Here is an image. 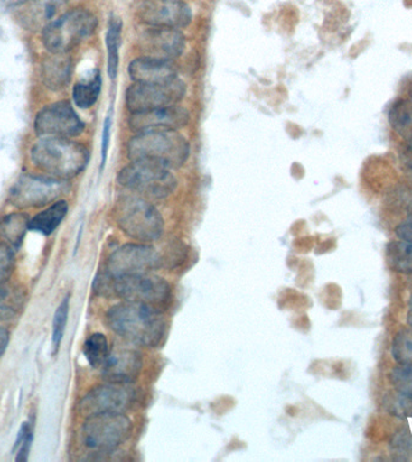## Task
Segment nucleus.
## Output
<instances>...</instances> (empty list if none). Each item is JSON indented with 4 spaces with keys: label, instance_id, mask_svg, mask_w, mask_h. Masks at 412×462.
Wrapping results in <instances>:
<instances>
[{
    "label": "nucleus",
    "instance_id": "nucleus-1",
    "mask_svg": "<svg viewBox=\"0 0 412 462\" xmlns=\"http://www.w3.org/2000/svg\"><path fill=\"white\" fill-rule=\"evenodd\" d=\"M105 319L116 335L136 346H157L166 332V320L161 310L145 303H117L108 310Z\"/></svg>",
    "mask_w": 412,
    "mask_h": 462
},
{
    "label": "nucleus",
    "instance_id": "nucleus-2",
    "mask_svg": "<svg viewBox=\"0 0 412 462\" xmlns=\"http://www.w3.org/2000/svg\"><path fill=\"white\" fill-rule=\"evenodd\" d=\"M32 162L45 175L68 180L85 170L89 152L68 137H42L31 152Z\"/></svg>",
    "mask_w": 412,
    "mask_h": 462
},
{
    "label": "nucleus",
    "instance_id": "nucleus-3",
    "mask_svg": "<svg viewBox=\"0 0 412 462\" xmlns=\"http://www.w3.org/2000/svg\"><path fill=\"white\" fill-rule=\"evenodd\" d=\"M126 152L132 162L176 169L187 161L190 143L176 130L140 133L130 139Z\"/></svg>",
    "mask_w": 412,
    "mask_h": 462
},
{
    "label": "nucleus",
    "instance_id": "nucleus-4",
    "mask_svg": "<svg viewBox=\"0 0 412 462\" xmlns=\"http://www.w3.org/2000/svg\"><path fill=\"white\" fill-rule=\"evenodd\" d=\"M115 218L121 230L133 240L151 244L164 233V219L158 209L141 197L126 195L115 206Z\"/></svg>",
    "mask_w": 412,
    "mask_h": 462
},
{
    "label": "nucleus",
    "instance_id": "nucleus-5",
    "mask_svg": "<svg viewBox=\"0 0 412 462\" xmlns=\"http://www.w3.org/2000/svg\"><path fill=\"white\" fill-rule=\"evenodd\" d=\"M98 294L117 296L129 302L145 303L155 309L168 303L172 296L170 284L152 273L126 274L108 282Z\"/></svg>",
    "mask_w": 412,
    "mask_h": 462
},
{
    "label": "nucleus",
    "instance_id": "nucleus-6",
    "mask_svg": "<svg viewBox=\"0 0 412 462\" xmlns=\"http://www.w3.org/2000/svg\"><path fill=\"white\" fill-rule=\"evenodd\" d=\"M162 259L154 247L146 244H126L112 253L104 269L97 274L94 291L97 292L116 278L126 274L152 273L161 267Z\"/></svg>",
    "mask_w": 412,
    "mask_h": 462
},
{
    "label": "nucleus",
    "instance_id": "nucleus-7",
    "mask_svg": "<svg viewBox=\"0 0 412 462\" xmlns=\"http://www.w3.org/2000/svg\"><path fill=\"white\" fill-rule=\"evenodd\" d=\"M96 16L85 9L68 11L42 31V43L50 53H68L96 31Z\"/></svg>",
    "mask_w": 412,
    "mask_h": 462
},
{
    "label": "nucleus",
    "instance_id": "nucleus-8",
    "mask_svg": "<svg viewBox=\"0 0 412 462\" xmlns=\"http://www.w3.org/2000/svg\"><path fill=\"white\" fill-rule=\"evenodd\" d=\"M132 431V420L125 413L90 415L82 426L81 440L96 453H111L129 439Z\"/></svg>",
    "mask_w": 412,
    "mask_h": 462
},
{
    "label": "nucleus",
    "instance_id": "nucleus-9",
    "mask_svg": "<svg viewBox=\"0 0 412 462\" xmlns=\"http://www.w3.org/2000/svg\"><path fill=\"white\" fill-rule=\"evenodd\" d=\"M118 183L126 189L152 199L168 198L175 191L177 180L169 169L132 162L118 172Z\"/></svg>",
    "mask_w": 412,
    "mask_h": 462
},
{
    "label": "nucleus",
    "instance_id": "nucleus-10",
    "mask_svg": "<svg viewBox=\"0 0 412 462\" xmlns=\"http://www.w3.org/2000/svg\"><path fill=\"white\" fill-rule=\"evenodd\" d=\"M67 190V180L28 173L21 176L11 188L9 201L20 209L42 208L53 204Z\"/></svg>",
    "mask_w": 412,
    "mask_h": 462
},
{
    "label": "nucleus",
    "instance_id": "nucleus-11",
    "mask_svg": "<svg viewBox=\"0 0 412 462\" xmlns=\"http://www.w3.org/2000/svg\"><path fill=\"white\" fill-rule=\"evenodd\" d=\"M186 86L176 79L168 83H134L126 92V104L130 112L173 106L183 99Z\"/></svg>",
    "mask_w": 412,
    "mask_h": 462
},
{
    "label": "nucleus",
    "instance_id": "nucleus-12",
    "mask_svg": "<svg viewBox=\"0 0 412 462\" xmlns=\"http://www.w3.org/2000/svg\"><path fill=\"white\" fill-rule=\"evenodd\" d=\"M136 392L130 384L108 382L96 386L79 403V413L83 417L101 413H125L134 401Z\"/></svg>",
    "mask_w": 412,
    "mask_h": 462
},
{
    "label": "nucleus",
    "instance_id": "nucleus-13",
    "mask_svg": "<svg viewBox=\"0 0 412 462\" xmlns=\"http://www.w3.org/2000/svg\"><path fill=\"white\" fill-rule=\"evenodd\" d=\"M35 133L42 137H75L85 129V125L69 101L47 105L36 115Z\"/></svg>",
    "mask_w": 412,
    "mask_h": 462
},
{
    "label": "nucleus",
    "instance_id": "nucleus-14",
    "mask_svg": "<svg viewBox=\"0 0 412 462\" xmlns=\"http://www.w3.org/2000/svg\"><path fill=\"white\" fill-rule=\"evenodd\" d=\"M137 14L148 27L180 29L192 21L191 7L183 0H144Z\"/></svg>",
    "mask_w": 412,
    "mask_h": 462
},
{
    "label": "nucleus",
    "instance_id": "nucleus-15",
    "mask_svg": "<svg viewBox=\"0 0 412 462\" xmlns=\"http://www.w3.org/2000/svg\"><path fill=\"white\" fill-rule=\"evenodd\" d=\"M190 121V114L183 107L173 105L154 110L133 112L129 118V128L137 134L166 132L183 128Z\"/></svg>",
    "mask_w": 412,
    "mask_h": 462
},
{
    "label": "nucleus",
    "instance_id": "nucleus-16",
    "mask_svg": "<svg viewBox=\"0 0 412 462\" xmlns=\"http://www.w3.org/2000/svg\"><path fill=\"white\" fill-rule=\"evenodd\" d=\"M140 47L146 57L172 60L183 54L186 40L179 29L150 27L141 35Z\"/></svg>",
    "mask_w": 412,
    "mask_h": 462
},
{
    "label": "nucleus",
    "instance_id": "nucleus-17",
    "mask_svg": "<svg viewBox=\"0 0 412 462\" xmlns=\"http://www.w3.org/2000/svg\"><path fill=\"white\" fill-rule=\"evenodd\" d=\"M143 368L141 354L136 349L118 346L112 349L101 366V374L107 382L132 384Z\"/></svg>",
    "mask_w": 412,
    "mask_h": 462
},
{
    "label": "nucleus",
    "instance_id": "nucleus-18",
    "mask_svg": "<svg viewBox=\"0 0 412 462\" xmlns=\"http://www.w3.org/2000/svg\"><path fill=\"white\" fill-rule=\"evenodd\" d=\"M128 72L136 83H168L177 79L172 60L152 57L136 58L129 64Z\"/></svg>",
    "mask_w": 412,
    "mask_h": 462
},
{
    "label": "nucleus",
    "instance_id": "nucleus-19",
    "mask_svg": "<svg viewBox=\"0 0 412 462\" xmlns=\"http://www.w3.org/2000/svg\"><path fill=\"white\" fill-rule=\"evenodd\" d=\"M42 79L46 88L61 90L71 79L72 63L67 53H50L42 61Z\"/></svg>",
    "mask_w": 412,
    "mask_h": 462
},
{
    "label": "nucleus",
    "instance_id": "nucleus-20",
    "mask_svg": "<svg viewBox=\"0 0 412 462\" xmlns=\"http://www.w3.org/2000/svg\"><path fill=\"white\" fill-rule=\"evenodd\" d=\"M64 0H29L24 4L25 10L22 14V21L29 29H45L51 22L54 21L58 10L63 5Z\"/></svg>",
    "mask_w": 412,
    "mask_h": 462
},
{
    "label": "nucleus",
    "instance_id": "nucleus-21",
    "mask_svg": "<svg viewBox=\"0 0 412 462\" xmlns=\"http://www.w3.org/2000/svg\"><path fill=\"white\" fill-rule=\"evenodd\" d=\"M69 209L68 202L65 200H57L51 204L49 208L42 209L38 215L29 220V230L36 231L42 235H51L61 223L63 222Z\"/></svg>",
    "mask_w": 412,
    "mask_h": 462
},
{
    "label": "nucleus",
    "instance_id": "nucleus-22",
    "mask_svg": "<svg viewBox=\"0 0 412 462\" xmlns=\"http://www.w3.org/2000/svg\"><path fill=\"white\" fill-rule=\"evenodd\" d=\"M29 217L25 213L14 212L0 219V242L18 248L29 230Z\"/></svg>",
    "mask_w": 412,
    "mask_h": 462
},
{
    "label": "nucleus",
    "instance_id": "nucleus-23",
    "mask_svg": "<svg viewBox=\"0 0 412 462\" xmlns=\"http://www.w3.org/2000/svg\"><path fill=\"white\" fill-rule=\"evenodd\" d=\"M389 119L394 132L412 144V100H398L390 107Z\"/></svg>",
    "mask_w": 412,
    "mask_h": 462
},
{
    "label": "nucleus",
    "instance_id": "nucleus-24",
    "mask_svg": "<svg viewBox=\"0 0 412 462\" xmlns=\"http://www.w3.org/2000/svg\"><path fill=\"white\" fill-rule=\"evenodd\" d=\"M386 260L390 269L397 273L412 274V244L407 241H392L386 245Z\"/></svg>",
    "mask_w": 412,
    "mask_h": 462
},
{
    "label": "nucleus",
    "instance_id": "nucleus-25",
    "mask_svg": "<svg viewBox=\"0 0 412 462\" xmlns=\"http://www.w3.org/2000/svg\"><path fill=\"white\" fill-rule=\"evenodd\" d=\"M122 21L118 17H111L108 22L107 34L108 74L112 79H116L118 71V50L121 43Z\"/></svg>",
    "mask_w": 412,
    "mask_h": 462
},
{
    "label": "nucleus",
    "instance_id": "nucleus-26",
    "mask_svg": "<svg viewBox=\"0 0 412 462\" xmlns=\"http://www.w3.org/2000/svg\"><path fill=\"white\" fill-rule=\"evenodd\" d=\"M82 352L90 366L93 368L103 366L110 353L108 338L100 332L89 336L83 343Z\"/></svg>",
    "mask_w": 412,
    "mask_h": 462
},
{
    "label": "nucleus",
    "instance_id": "nucleus-27",
    "mask_svg": "<svg viewBox=\"0 0 412 462\" xmlns=\"http://www.w3.org/2000/svg\"><path fill=\"white\" fill-rule=\"evenodd\" d=\"M101 89V78L99 74L94 76L92 81L76 83L72 89V97L76 106L89 108L96 104Z\"/></svg>",
    "mask_w": 412,
    "mask_h": 462
},
{
    "label": "nucleus",
    "instance_id": "nucleus-28",
    "mask_svg": "<svg viewBox=\"0 0 412 462\" xmlns=\"http://www.w3.org/2000/svg\"><path fill=\"white\" fill-rule=\"evenodd\" d=\"M392 356L399 365L412 366V327L401 328L393 338Z\"/></svg>",
    "mask_w": 412,
    "mask_h": 462
},
{
    "label": "nucleus",
    "instance_id": "nucleus-29",
    "mask_svg": "<svg viewBox=\"0 0 412 462\" xmlns=\"http://www.w3.org/2000/svg\"><path fill=\"white\" fill-rule=\"evenodd\" d=\"M68 314H69V298H65L63 301L61 302V305L58 306L56 313H54L53 318V328H52V348L53 354L58 352L60 349V346L61 343V339H63L65 325H67L68 321Z\"/></svg>",
    "mask_w": 412,
    "mask_h": 462
},
{
    "label": "nucleus",
    "instance_id": "nucleus-30",
    "mask_svg": "<svg viewBox=\"0 0 412 462\" xmlns=\"http://www.w3.org/2000/svg\"><path fill=\"white\" fill-rule=\"evenodd\" d=\"M387 411L397 417L412 418V397L403 393L394 392L389 393L385 401Z\"/></svg>",
    "mask_w": 412,
    "mask_h": 462
},
{
    "label": "nucleus",
    "instance_id": "nucleus-31",
    "mask_svg": "<svg viewBox=\"0 0 412 462\" xmlns=\"http://www.w3.org/2000/svg\"><path fill=\"white\" fill-rule=\"evenodd\" d=\"M389 381L397 392L412 397V366L399 365L390 371Z\"/></svg>",
    "mask_w": 412,
    "mask_h": 462
},
{
    "label": "nucleus",
    "instance_id": "nucleus-32",
    "mask_svg": "<svg viewBox=\"0 0 412 462\" xmlns=\"http://www.w3.org/2000/svg\"><path fill=\"white\" fill-rule=\"evenodd\" d=\"M14 270V248L0 242V285L7 283Z\"/></svg>",
    "mask_w": 412,
    "mask_h": 462
},
{
    "label": "nucleus",
    "instance_id": "nucleus-33",
    "mask_svg": "<svg viewBox=\"0 0 412 462\" xmlns=\"http://www.w3.org/2000/svg\"><path fill=\"white\" fill-rule=\"evenodd\" d=\"M33 440V433L31 426L28 422H24L22 425L20 432H18L16 443H14V449L20 447L18 449L16 461H27L29 449H31V444Z\"/></svg>",
    "mask_w": 412,
    "mask_h": 462
},
{
    "label": "nucleus",
    "instance_id": "nucleus-34",
    "mask_svg": "<svg viewBox=\"0 0 412 462\" xmlns=\"http://www.w3.org/2000/svg\"><path fill=\"white\" fill-rule=\"evenodd\" d=\"M111 117H107L104 122L103 140H101V166L107 162L108 143H110Z\"/></svg>",
    "mask_w": 412,
    "mask_h": 462
},
{
    "label": "nucleus",
    "instance_id": "nucleus-35",
    "mask_svg": "<svg viewBox=\"0 0 412 462\" xmlns=\"http://www.w3.org/2000/svg\"><path fill=\"white\" fill-rule=\"evenodd\" d=\"M396 235L400 240L410 242L412 244V222L400 224L397 226Z\"/></svg>",
    "mask_w": 412,
    "mask_h": 462
},
{
    "label": "nucleus",
    "instance_id": "nucleus-36",
    "mask_svg": "<svg viewBox=\"0 0 412 462\" xmlns=\"http://www.w3.org/2000/svg\"><path fill=\"white\" fill-rule=\"evenodd\" d=\"M10 334L6 328L0 327V356L4 353V350L6 349L7 343H9Z\"/></svg>",
    "mask_w": 412,
    "mask_h": 462
},
{
    "label": "nucleus",
    "instance_id": "nucleus-37",
    "mask_svg": "<svg viewBox=\"0 0 412 462\" xmlns=\"http://www.w3.org/2000/svg\"><path fill=\"white\" fill-rule=\"evenodd\" d=\"M28 2L29 0H6V3L9 4L10 6H22Z\"/></svg>",
    "mask_w": 412,
    "mask_h": 462
},
{
    "label": "nucleus",
    "instance_id": "nucleus-38",
    "mask_svg": "<svg viewBox=\"0 0 412 462\" xmlns=\"http://www.w3.org/2000/svg\"><path fill=\"white\" fill-rule=\"evenodd\" d=\"M408 303H410V310H412V296H411V299H410V302H408Z\"/></svg>",
    "mask_w": 412,
    "mask_h": 462
},
{
    "label": "nucleus",
    "instance_id": "nucleus-39",
    "mask_svg": "<svg viewBox=\"0 0 412 462\" xmlns=\"http://www.w3.org/2000/svg\"><path fill=\"white\" fill-rule=\"evenodd\" d=\"M410 96H411V99H412V86H411V88H410Z\"/></svg>",
    "mask_w": 412,
    "mask_h": 462
},
{
    "label": "nucleus",
    "instance_id": "nucleus-40",
    "mask_svg": "<svg viewBox=\"0 0 412 462\" xmlns=\"http://www.w3.org/2000/svg\"><path fill=\"white\" fill-rule=\"evenodd\" d=\"M408 220H410V222H412V215H411V217H410V219H408Z\"/></svg>",
    "mask_w": 412,
    "mask_h": 462
}]
</instances>
